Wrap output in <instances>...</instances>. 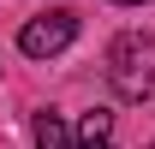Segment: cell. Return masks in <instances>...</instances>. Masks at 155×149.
Returning a JSON list of instances; mask_svg holds the SVG:
<instances>
[{"instance_id":"cell-4","label":"cell","mask_w":155,"mask_h":149,"mask_svg":"<svg viewBox=\"0 0 155 149\" xmlns=\"http://www.w3.org/2000/svg\"><path fill=\"white\" fill-rule=\"evenodd\" d=\"M107 131H114V113L107 108H96V113H84V119H78V149H96V143H107Z\"/></svg>"},{"instance_id":"cell-3","label":"cell","mask_w":155,"mask_h":149,"mask_svg":"<svg viewBox=\"0 0 155 149\" xmlns=\"http://www.w3.org/2000/svg\"><path fill=\"white\" fill-rule=\"evenodd\" d=\"M36 149H78V137L66 131L60 113H36Z\"/></svg>"},{"instance_id":"cell-6","label":"cell","mask_w":155,"mask_h":149,"mask_svg":"<svg viewBox=\"0 0 155 149\" xmlns=\"http://www.w3.org/2000/svg\"><path fill=\"white\" fill-rule=\"evenodd\" d=\"M96 149H114V143H96Z\"/></svg>"},{"instance_id":"cell-2","label":"cell","mask_w":155,"mask_h":149,"mask_svg":"<svg viewBox=\"0 0 155 149\" xmlns=\"http://www.w3.org/2000/svg\"><path fill=\"white\" fill-rule=\"evenodd\" d=\"M72 36H78V12L54 6V12H36V18L18 30V48H24L30 60H54V54L72 48Z\"/></svg>"},{"instance_id":"cell-1","label":"cell","mask_w":155,"mask_h":149,"mask_svg":"<svg viewBox=\"0 0 155 149\" xmlns=\"http://www.w3.org/2000/svg\"><path fill=\"white\" fill-rule=\"evenodd\" d=\"M107 84H114V95H125V101H143V95L155 90V36L125 30V36L107 42Z\"/></svg>"},{"instance_id":"cell-5","label":"cell","mask_w":155,"mask_h":149,"mask_svg":"<svg viewBox=\"0 0 155 149\" xmlns=\"http://www.w3.org/2000/svg\"><path fill=\"white\" fill-rule=\"evenodd\" d=\"M114 6H143V0H114Z\"/></svg>"}]
</instances>
